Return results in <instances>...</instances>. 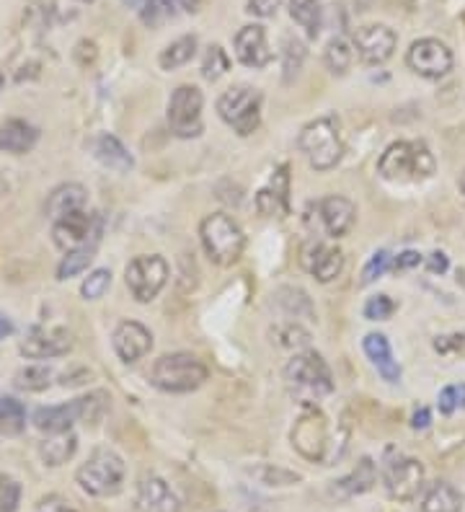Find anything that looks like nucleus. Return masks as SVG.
Returning a JSON list of instances; mask_svg holds the SVG:
<instances>
[{"mask_svg":"<svg viewBox=\"0 0 465 512\" xmlns=\"http://www.w3.org/2000/svg\"><path fill=\"white\" fill-rule=\"evenodd\" d=\"M434 169L432 150L422 140H398L385 148L378 161V174L385 182H424Z\"/></svg>","mask_w":465,"mask_h":512,"instance_id":"f257e3e1","label":"nucleus"},{"mask_svg":"<svg viewBox=\"0 0 465 512\" xmlns=\"http://www.w3.org/2000/svg\"><path fill=\"white\" fill-rule=\"evenodd\" d=\"M106 404H109V396L104 391H96V394L81 396V399L68 401V404L39 406L31 422H34L37 430L47 432V435L70 432L78 422H96V419H101V414L106 412Z\"/></svg>","mask_w":465,"mask_h":512,"instance_id":"f03ea898","label":"nucleus"},{"mask_svg":"<svg viewBox=\"0 0 465 512\" xmlns=\"http://www.w3.org/2000/svg\"><path fill=\"white\" fill-rule=\"evenodd\" d=\"M210 370L189 352L158 357L150 368V383L166 394H192L207 381Z\"/></svg>","mask_w":465,"mask_h":512,"instance_id":"7ed1b4c3","label":"nucleus"},{"mask_svg":"<svg viewBox=\"0 0 465 512\" xmlns=\"http://www.w3.org/2000/svg\"><path fill=\"white\" fill-rule=\"evenodd\" d=\"M300 150L316 171H331L344 156L341 125L336 117H318L303 127L298 138Z\"/></svg>","mask_w":465,"mask_h":512,"instance_id":"20e7f679","label":"nucleus"},{"mask_svg":"<svg viewBox=\"0 0 465 512\" xmlns=\"http://www.w3.org/2000/svg\"><path fill=\"white\" fill-rule=\"evenodd\" d=\"M124 476H127V469H124L122 456L112 448H96L78 469L75 481L91 497H114L122 492Z\"/></svg>","mask_w":465,"mask_h":512,"instance_id":"39448f33","label":"nucleus"},{"mask_svg":"<svg viewBox=\"0 0 465 512\" xmlns=\"http://www.w3.org/2000/svg\"><path fill=\"white\" fill-rule=\"evenodd\" d=\"M199 238L205 246L207 256L220 267H230L241 259L246 249V236L243 228L230 218L228 213H212L199 225Z\"/></svg>","mask_w":465,"mask_h":512,"instance_id":"423d86ee","label":"nucleus"},{"mask_svg":"<svg viewBox=\"0 0 465 512\" xmlns=\"http://www.w3.org/2000/svg\"><path fill=\"white\" fill-rule=\"evenodd\" d=\"M285 381L292 394H298L303 401L334 394V375L318 352H298L292 357L285 365Z\"/></svg>","mask_w":465,"mask_h":512,"instance_id":"0eeeda50","label":"nucleus"},{"mask_svg":"<svg viewBox=\"0 0 465 512\" xmlns=\"http://www.w3.org/2000/svg\"><path fill=\"white\" fill-rule=\"evenodd\" d=\"M292 445L308 461L326 463L329 466L336 458V450L331 448L329 419L323 417L318 409H313V406H305L303 414L295 422V427H292Z\"/></svg>","mask_w":465,"mask_h":512,"instance_id":"6e6552de","label":"nucleus"},{"mask_svg":"<svg viewBox=\"0 0 465 512\" xmlns=\"http://www.w3.org/2000/svg\"><path fill=\"white\" fill-rule=\"evenodd\" d=\"M217 114L225 125L246 138L261 125V91L251 86H233L217 99Z\"/></svg>","mask_w":465,"mask_h":512,"instance_id":"1a4fd4ad","label":"nucleus"},{"mask_svg":"<svg viewBox=\"0 0 465 512\" xmlns=\"http://www.w3.org/2000/svg\"><path fill=\"white\" fill-rule=\"evenodd\" d=\"M202 109L205 96L197 86H179L168 99V127L176 138L189 140L202 135Z\"/></svg>","mask_w":465,"mask_h":512,"instance_id":"9d476101","label":"nucleus"},{"mask_svg":"<svg viewBox=\"0 0 465 512\" xmlns=\"http://www.w3.org/2000/svg\"><path fill=\"white\" fill-rule=\"evenodd\" d=\"M124 280H127V288H130L132 298H135L137 303H150V300L158 298V293L166 288V282H168L166 259L158 254L135 256V259L127 264Z\"/></svg>","mask_w":465,"mask_h":512,"instance_id":"9b49d317","label":"nucleus"},{"mask_svg":"<svg viewBox=\"0 0 465 512\" xmlns=\"http://www.w3.org/2000/svg\"><path fill=\"white\" fill-rule=\"evenodd\" d=\"M406 65H409L411 73H416L419 78H427V81H440L445 78L450 70H453L455 60L453 52L445 42L434 37L416 39L414 44L406 52Z\"/></svg>","mask_w":465,"mask_h":512,"instance_id":"f8f14e48","label":"nucleus"},{"mask_svg":"<svg viewBox=\"0 0 465 512\" xmlns=\"http://www.w3.org/2000/svg\"><path fill=\"white\" fill-rule=\"evenodd\" d=\"M385 492L391 500L411 502L416 500L424 489V466L422 461L409 456L388 458L383 466Z\"/></svg>","mask_w":465,"mask_h":512,"instance_id":"ddd939ff","label":"nucleus"},{"mask_svg":"<svg viewBox=\"0 0 465 512\" xmlns=\"http://www.w3.org/2000/svg\"><path fill=\"white\" fill-rule=\"evenodd\" d=\"M354 55L360 57L362 63L370 65V68H378L385 65L396 52L398 37L391 26L385 24H367L360 26L352 37Z\"/></svg>","mask_w":465,"mask_h":512,"instance_id":"4468645a","label":"nucleus"},{"mask_svg":"<svg viewBox=\"0 0 465 512\" xmlns=\"http://www.w3.org/2000/svg\"><path fill=\"white\" fill-rule=\"evenodd\" d=\"M104 220L99 215H91L86 210H75V213L62 215L52 223V241H55L57 249H62L65 254L78 246H83L93 233L99 231Z\"/></svg>","mask_w":465,"mask_h":512,"instance_id":"2eb2a0df","label":"nucleus"},{"mask_svg":"<svg viewBox=\"0 0 465 512\" xmlns=\"http://www.w3.org/2000/svg\"><path fill=\"white\" fill-rule=\"evenodd\" d=\"M233 47H236L238 63L246 65V68L261 70L272 63V47H269L267 29L261 24H246L238 29L236 39H233Z\"/></svg>","mask_w":465,"mask_h":512,"instance_id":"dca6fc26","label":"nucleus"},{"mask_svg":"<svg viewBox=\"0 0 465 512\" xmlns=\"http://www.w3.org/2000/svg\"><path fill=\"white\" fill-rule=\"evenodd\" d=\"M112 344L119 360L130 365L148 355L150 347H153V334H150L148 326H143L140 321H122V324H117V329H114Z\"/></svg>","mask_w":465,"mask_h":512,"instance_id":"f3484780","label":"nucleus"},{"mask_svg":"<svg viewBox=\"0 0 465 512\" xmlns=\"http://www.w3.org/2000/svg\"><path fill=\"white\" fill-rule=\"evenodd\" d=\"M300 264L318 282H331L344 269V254H341V249H336L331 244H323V241H308L303 249V256H300Z\"/></svg>","mask_w":465,"mask_h":512,"instance_id":"a211bd4d","label":"nucleus"},{"mask_svg":"<svg viewBox=\"0 0 465 512\" xmlns=\"http://www.w3.org/2000/svg\"><path fill=\"white\" fill-rule=\"evenodd\" d=\"M318 215L331 238H344L357 223V205L341 194H331L318 202Z\"/></svg>","mask_w":465,"mask_h":512,"instance_id":"6ab92c4d","label":"nucleus"},{"mask_svg":"<svg viewBox=\"0 0 465 512\" xmlns=\"http://www.w3.org/2000/svg\"><path fill=\"white\" fill-rule=\"evenodd\" d=\"M137 510L140 512H179L181 502L171 484L161 476H143L137 484Z\"/></svg>","mask_w":465,"mask_h":512,"instance_id":"aec40b11","label":"nucleus"},{"mask_svg":"<svg viewBox=\"0 0 465 512\" xmlns=\"http://www.w3.org/2000/svg\"><path fill=\"white\" fill-rule=\"evenodd\" d=\"M73 342L65 329H34L21 342V355L31 360H52V357L68 355Z\"/></svg>","mask_w":465,"mask_h":512,"instance_id":"412c9836","label":"nucleus"},{"mask_svg":"<svg viewBox=\"0 0 465 512\" xmlns=\"http://www.w3.org/2000/svg\"><path fill=\"white\" fill-rule=\"evenodd\" d=\"M362 350H365L367 360H370V363L378 368V373L383 381H388V383L401 381V365L396 363V357H393V347L385 334H380V331H372V334H367V337L362 339Z\"/></svg>","mask_w":465,"mask_h":512,"instance_id":"4be33fe9","label":"nucleus"},{"mask_svg":"<svg viewBox=\"0 0 465 512\" xmlns=\"http://www.w3.org/2000/svg\"><path fill=\"white\" fill-rule=\"evenodd\" d=\"M91 150L101 166L117 171V174H127V171H132V166H135V158L130 156V150L124 148L122 140L109 135V132H104L99 138H93Z\"/></svg>","mask_w":465,"mask_h":512,"instance_id":"5701e85b","label":"nucleus"},{"mask_svg":"<svg viewBox=\"0 0 465 512\" xmlns=\"http://www.w3.org/2000/svg\"><path fill=\"white\" fill-rule=\"evenodd\" d=\"M39 143V130L24 119H8L0 125V153L24 156Z\"/></svg>","mask_w":465,"mask_h":512,"instance_id":"b1692460","label":"nucleus"},{"mask_svg":"<svg viewBox=\"0 0 465 512\" xmlns=\"http://www.w3.org/2000/svg\"><path fill=\"white\" fill-rule=\"evenodd\" d=\"M375 481H378V469H375V463H372L370 458H362L352 474H347L344 479L334 481L331 494H334V497H339V500H349V497H357V494L370 492V489L375 487Z\"/></svg>","mask_w":465,"mask_h":512,"instance_id":"393cba45","label":"nucleus"},{"mask_svg":"<svg viewBox=\"0 0 465 512\" xmlns=\"http://www.w3.org/2000/svg\"><path fill=\"white\" fill-rule=\"evenodd\" d=\"M419 510L422 512H460L463 510V497L450 481H432L424 489L422 500H419Z\"/></svg>","mask_w":465,"mask_h":512,"instance_id":"a878e982","label":"nucleus"},{"mask_svg":"<svg viewBox=\"0 0 465 512\" xmlns=\"http://www.w3.org/2000/svg\"><path fill=\"white\" fill-rule=\"evenodd\" d=\"M101 233H104V225H101L99 231H96L91 238H88L86 244L78 246V249L68 251V254L62 256L60 267H57V280H70V277L86 272L88 264H91L93 256H96V251H99Z\"/></svg>","mask_w":465,"mask_h":512,"instance_id":"bb28decb","label":"nucleus"},{"mask_svg":"<svg viewBox=\"0 0 465 512\" xmlns=\"http://www.w3.org/2000/svg\"><path fill=\"white\" fill-rule=\"evenodd\" d=\"M86 200L88 192L83 184H60L55 192L50 194V200H47V215L52 220L62 218V215L75 213V210H86Z\"/></svg>","mask_w":465,"mask_h":512,"instance_id":"cd10ccee","label":"nucleus"},{"mask_svg":"<svg viewBox=\"0 0 465 512\" xmlns=\"http://www.w3.org/2000/svg\"><path fill=\"white\" fill-rule=\"evenodd\" d=\"M75 450H78V438H75L73 432H57L52 438L44 440L39 445V456L47 466H62V463H68L70 458L75 456Z\"/></svg>","mask_w":465,"mask_h":512,"instance_id":"c85d7f7f","label":"nucleus"},{"mask_svg":"<svg viewBox=\"0 0 465 512\" xmlns=\"http://www.w3.org/2000/svg\"><path fill=\"white\" fill-rule=\"evenodd\" d=\"M290 19L305 29L308 39H318L323 29L321 0H290Z\"/></svg>","mask_w":465,"mask_h":512,"instance_id":"c756f323","label":"nucleus"},{"mask_svg":"<svg viewBox=\"0 0 465 512\" xmlns=\"http://www.w3.org/2000/svg\"><path fill=\"white\" fill-rule=\"evenodd\" d=\"M186 11V0H148L140 8V21L148 29H161L168 21L179 19V13Z\"/></svg>","mask_w":465,"mask_h":512,"instance_id":"7c9ffc66","label":"nucleus"},{"mask_svg":"<svg viewBox=\"0 0 465 512\" xmlns=\"http://www.w3.org/2000/svg\"><path fill=\"white\" fill-rule=\"evenodd\" d=\"M197 47H199L197 34H184V37L174 39V42L168 44L166 50L161 52L158 65H161L163 70H176L181 68V65L192 63L194 55H197Z\"/></svg>","mask_w":465,"mask_h":512,"instance_id":"2f4dec72","label":"nucleus"},{"mask_svg":"<svg viewBox=\"0 0 465 512\" xmlns=\"http://www.w3.org/2000/svg\"><path fill=\"white\" fill-rule=\"evenodd\" d=\"M323 63L334 75H344L354 63V44L347 37H334L326 44Z\"/></svg>","mask_w":465,"mask_h":512,"instance_id":"473e14b6","label":"nucleus"},{"mask_svg":"<svg viewBox=\"0 0 465 512\" xmlns=\"http://www.w3.org/2000/svg\"><path fill=\"white\" fill-rule=\"evenodd\" d=\"M26 430V409L13 396H0V432L21 435Z\"/></svg>","mask_w":465,"mask_h":512,"instance_id":"72a5a7b5","label":"nucleus"},{"mask_svg":"<svg viewBox=\"0 0 465 512\" xmlns=\"http://www.w3.org/2000/svg\"><path fill=\"white\" fill-rule=\"evenodd\" d=\"M52 383V370L44 368V365H29V368H21L13 378V386L19 391H44V388Z\"/></svg>","mask_w":465,"mask_h":512,"instance_id":"f704fd0d","label":"nucleus"},{"mask_svg":"<svg viewBox=\"0 0 465 512\" xmlns=\"http://www.w3.org/2000/svg\"><path fill=\"white\" fill-rule=\"evenodd\" d=\"M228 70H230L228 52H225L220 44H212L205 55V63H202V78L215 83V81H220V78H223Z\"/></svg>","mask_w":465,"mask_h":512,"instance_id":"c9c22d12","label":"nucleus"},{"mask_svg":"<svg viewBox=\"0 0 465 512\" xmlns=\"http://www.w3.org/2000/svg\"><path fill=\"white\" fill-rule=\"evenodd\" d=\"M109 288H112V272L109 269H93L91 275L83 280L81 295L86 300H99L104 298Z\"/></svg>","mask_w":465,"mask_h":512,"instance_id":"e433bc0d","label":"nucleus"},{"mask_svg":"<svg viewBox=\"0 0 465 512\" xmlns=\"http://www.w3.org/2000/svg\"><path fill=\"white\" fill-rule=\"evenodd\" d=\"M391 262H393V254L391 251H375V254L370 256V262L365 264V269H362V285H372L375 280H380V277L391 269Z\"/></svg>","mask_w":465,"mask_h":512,"instance_id":"4c0bfd02","label":"nucleus"},{"mask_svg":"<svg viewBox=\"0 0 465 512\" xmlns=\"http://www.w3.org/2000/svg\"><path fill=\"white\" fill-rule=\"evenodd\" d=\"M362 313H365L367 321H388L396 313V303H393L391 295H375V298H370L365 303V308H362Z\"/></svg>","mask_w":465,"mask_h":512,"instance_id":"58836bf2","label":"nucleus"},{"mask_svg":"<svg viewBox=\"0 0 465 512\" xmlns=\"http://www.w3.org/2000/svg\"><path fill=\"white\" fill-rule=\"evenodd\" d=\"M437 409H440V414H445V417H450V414L458 412V409H465V383L442 388L440 396H437Z\"/></svg>","mask_w":465,"mask_h":512,"instance_id":"ea45409f","label":"nucleus"},{"mask_svg":"<svg viewBox=\"0 0 465 512\" xmlns=\"http://www.w3.org/2000/svg\"><path fill=\"white\" fill-rule=\"evenodd\" d=\"M21 484L13 476H0V512H19Z\"/></svg>","mask_w":465,"mask_h":512,"instance_id":"a19ab883","label":"nucleus"},{"mask_svg":"<svg viewBox=\"0 0 465 512\" xmlns=\"http://www.w3.org/2000/svg\"><path fill=\"white\" fill-rule=\"evenodd\" d=\"M285 81H290L292 75H298V70L303 68L305 60V47L298 39H285Z\"/></svg>","mask_w":465,"mask_h":512,"instance_id":"79ce46f5","label":"nucleus"},{"mask_svg":"<svg viewBox=\"0 0 465 512\" xmlns=\"http://www.w3.org/2000/svg\"><path fill=\"white\" fill-rule=\"evenodd\" d=\"M434 350L445 357H455L465 352V334H447V337L434 339Z\"/></svg>","mask_w":465,"mask_h":512,"instance_id":"37998d69","label":"nucleus"},{"mask_svg":"<svg viewBox=\"0 0 465 512\" xmlns=\"http://www.w3.org/2000/svg\"><path fill=\"white\" fill-rule=\"evenodd\" d=\"M282 8V0H246V13L256 16V19H272Z\"/></svg>","mask_w":465,"mask_h":512,"instance_id":"c03bdc74","label":"nucleus"},{"mask_svg":"<svg viewBox=\"0 0 465 512\" xmlns=\"http://www.w3.org/2000/svg\"><path fill=\"white\" fill-rule=\"evenodd\" d=\"M424 262V256L419 254V251H401V254L398 256H393V262H391V269L393 272H409V269H414V267H419V264Z\"/></svg>","mask_w":465,"mask_h":512,"instance_id":"a18cd8bd","label":"nucleus"},{"mask_svg":"<svg viewBox=\"0 0 465 512\" xmlns=\"http://www.w3.org/2000/svg\"><path fill=\"white\" fill-rule=\"evenodd\" d=\"M277 334H285L287 339H282V347H305L310 339L308 331H303L300 326H285V329H277Z\"/></svg>","mask_w":465,"mask_h":512,"instance_id":"49530a36","label":"nucleus"},{"mask_svg":"<svg viewBox=\"0 0 465 512\" xmlns=\"http://www.w3.org/2000/svg\"><path fill=\"white\" fill-rule=\"evenodd\" d=\"M39 512H75V510L70 507L68 500H62V497H57V494H50V497H44V500L39 502Z\"/></svg>","mask_w":465,"mask_h":512,"instance_id":"de8ad7c7","label":"nucleus"},{"mask_svg":"<svg viewBox=\"0 0 465 512\" xmlns=\"http://www.w3.org/2000/svg\"><path fill=\"white\" fill-rule=\"evenodd\" d=\"M447 267H450V259L442 251H434V254L427 256V269L432 275H445Z\"/></svg>","mask_w":465,"mask_h":512,"instance_id":"09e8293b","label":"nucleus"},{"mask_svg":"<svg viewBox=\"0 0 465 512\" xmlns=\"http://www.w3.org/2000/svg\"><path fill=\"white\" fill-rule=\"evenodd\" d=\"M429 425H432V412H429L427 406H422V409L414 412V417H411V427H414V430H427Z\"/></svg>","mask_w":465,"mask_h":512,"instance_id":"8fccbe9b","label":"nucleus"},{"mask_svg":"<svg viewBox=\"0 0 465 512\" xmlns=\"http://www.w3.org/2000/svg\"><path fill=\"white\" fill-rule=\"evenodd\" d=\"M11 334H13L11 319H6V316H0V342H3V339H6V337H11Z\"/></svg>","mask_w":465,"mask_h":512,"instance_id":"3c124183","label":"nucleus"},{"mask_svg":"<svg viewBox=\"0 0 465 512\" xmlns=\"http://www.w3.org/2000/svg\"><path fill=\"white\" fill-rule=\"evenodd\" d=\"M145 3H148V0H124V6H127V8H137V11H140V8H143Z\"/></svg>","mask_w":465,"mask_h":512,"instance_id":"603ef678","label":"nucleus"},{"mask_svg":"<svg viewBox=\"0 0 465 512\" xmlns=\"http://www.w3.org/2000/svg\"><path fill=\"white\" fill-rule=\"evenodd\" d=\"M460 192L465 194V171H463V176H460Z\"/></svg>","mask_w":465,"mask_h":512,"instance_id":"864d4df0","label":"nucleus"},{"mask_svg":"<svg viewBox=\"0 0 465 512\" xmlns=\"http://www.w3.org/2000/svg\"><path fill=\"white\" fill-rule=\"evenodd\" d=\"M3 83H6V78H3V75H0V91H3Z\"/></svg>","mask_w":465,"mask_h":512,"instance_id":"5fc2aeb1","label":"nucleus"},{"mask_svg":"<svg viewBox=\"0 0 465 512\" xmlns=\"http://www.w3.org/2000/svg\"><path fill=\"white\" fill-rule=\"evenodd\" d=\"M81 3H93V0H81Z\"/></svg>","mask_w":465,"mask_h":512,"instance_id":"6e6d98bb","label":"nucleus"}]
</instances>
